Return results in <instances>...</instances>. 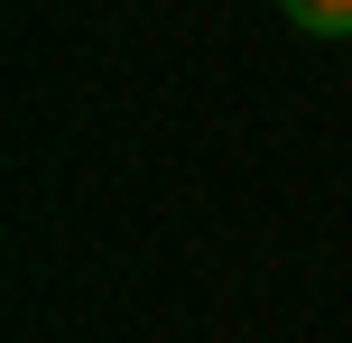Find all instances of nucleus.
<instances>
[{
	"label": "nucleus",
	"instance_id": "f257e3e1",
	"mask_svg": "<svg viewBox=\"0 0 352 343\" xmlns=\"http://www.w3.org/2000/svg\"><path fill=\"white\" fill-rule=\"evenodd\" d=\"M306 37H352V0H278Z\"/></svg>",
	"mask_w": 352,
	"mask_h": 343
}]
</instances>
